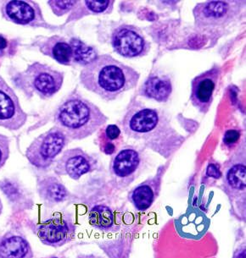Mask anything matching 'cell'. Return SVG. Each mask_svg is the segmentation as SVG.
I'll use <instances>...</instances> for the list:
<instances>
[{"instance_id":"obj_1","label":"cell","mask_w":246,"mask_h":258,"mask_svg":"<svg viewBox=\"0 0 246 258\" xmlns=\"http://www.w3.org/2000/svg\"><path fill=\"white\" fill-rule=\"evenodd\" d=\"M122 129L127 137L139 141L160 155L168 158L184 143V137L177 133L164 111L132 101L125 113Z\"/></svg>"},{"instance_id":"obj_2","label":"cell","mask_w":246,"mask_h":258,"mask_svg":"<svg viewBox=\"0 0 246 258\" xmlns=\"http://www.w3.org/2000/svg\"><path fill=\"white\" fill-rule=\"evenodd\" d=\"M140 75L109 54L98 56L82 69L81 84L106 101H113L136 87Z\"/></svg>"},{"instance_id":"obj_3","label":"cell","mask_w":246,"mask_h":258,"mask_svg":"<svg viewBox=\"0 0 246 258\" xmlns=\"http://www.w3.org/2000/svg\"><path fill=\"white\" fill-rule=\"evenodd\" d=\"M108 121L101 108L82 96H70L57 109L55 122L67 138L82 140L90 137Z\"/></svg>"},{"instance_id":"obj_4","label":"cell","mask_w":246,"mask_h":258,"mask_svg":"<svg viewBox=\"0 0 246 258\" xmlns=\"http://www.w3.org/2000/svg\"><path fill=\"white\" fill-rule=\"evenodd\" d=\"M223 191L228 196L236 219L245 220V142L243 141L226 162L222 172Z\"/></svg>"},{"instance_id":"obj_5","label":"cell","mask_w":246,"mask_h":258,"mask_svg":"<svg viewBox=\"0 0 246 258\" xmlns=\"http://www.w3.org/2000/svg\"><path fill=\"white\" fill-rule=\"evenodd\" d=\"M244 6V2L207 1L193 9L195 27L201 31L222 28L235 21Z\"/></svg>"},{"instance_id":"obj_6","label":"cell","mask_w":246,"mask_h":258,"mask_svg":"<svg viewBox=\"0 0 246 258\" xmlns=\"http://www.w3.org/2000/svg\"><path fill=\"white\" fill-rule=\"evenodd\" d=\"M143 151L133 146H125L111 163V175L118 188H125L134 181L145 167Z\"/></svg>"},{"instance_id":"obj_7","label":"cell","mask_w":246,"mask_h":258,"mask_svg":"<svg viewBox=\"0 0 246 258\" xmlns=\"http://www.w3.org/2000/svg\"><path fill=\"white\" fill-rule=\"evenodd\" d=\"M66 141V135L55 127L40 135L31 143L26 152V157L32 165L44 169L50 166L63 150Z\"/></svg>"},{"instance_id":"obj_8","label":"cell","mask_w":246,"mask_h":258,"mask_svg":"<svg viewBox=\"0 0 246 258\" xmlns=\"http://www.w3.org/2000/svg\"><path fill=\"white\" fill-rule=\"evenodd\" d=\"M25 82L30 89L42 98H50L61 90L64 74L42 63H32L24 73Z\"/></svg>"},{"instance_id":"obj_9","label":"cell","mask_w":246,"mask_h":258,"mask_svg":"<svg viewBox=\"0 0 246 258\" xmlns=\"http://www.w3.org/2000/svg\"><path fill=\"white\" fill-rule=\"evenodd\" d=\"M111 43L116 53L124 58L142 57L150 50V44L142 32L132 25L117 27L112 34Z\"/></svg>"},{"instance_id":"obj_10","label":"cell","mask_w":246,"mask_h":258,"mask_svg":"<svg viewBox=\"0 0 246 258\" xmlns=\"http://www.w3.org/2000/svg\"><path fill=\"white\" fill-rule=\"evenodd\" d=\"M221 69L215 66L193 78L191 82L190 101L201 113L210 110L219 86Z\"/></svg>"},{"instance_id":"obj_11","label":"cell","mask_w":246,"mask_h":258,"mask_svg":"<svg viewBox=\"0 0 246 258\" xmlns=\"http://www.w3.org/2000/svg\"><path fill=\"white\" fill-rule=\"evenodd\" d=\"M27 120V113L21 108L16 92L0 77V126L17 131Z\"/></svg>"},{"instance_id":"obj_12","label":"cell","mask_w":246,"mask_h":258,"mask_svg":"<svg viewBox=\"0 0 246 258\" xmlns=\"http://www.w3.org/2000/svg\"><path fill=\"white\" fill-rule=\"evenodd\" d=\"M75 229L72 219L60 214L40 224L37 234L44 245L60 247L73 240Z\"/></svg>"},{"instance_id":"obj_13","label":"cell","mask_w":246,"mask_h":258,"mask_svg":"<svg viewBox=\"0 0 246 258\" xmlns=\"http://www.w3.org/2000/svg\"><path fill=\"white\" fill-rule=\"evenodd\" d=\"M94 160L80 148L70 149L63 153L57 161L56 174L67 175L73 179H78L83 174L92 171Z\"/></svg>"},{"instance_id":"obj_14","label":"cell","mask_w":246,"mask_h":258,"mask_svg":"<svg viewBox=\"0 0 246 258\" xmlns=\"http://www.w3.org/2000/svg\"><path fill=\"white\" fill-rule=\"evenodd\" d=\"M6 20L23 26H38L43 22L42 12L37 3L32 1H8L2 6Z\"/></svg>"},{"instance_id":"obj_15","label":"cell","mask_w":246,"mask_h":258,"mask_svg":"<svg viewBox=\"0 0 246 258\" xmlns=\"http://www.w3.org/2000/svg\"><path fill=\"white\" fill-rule=\"evenodd\" d=\"M175 225L181 237L200 240L209 229L210 220L203 212L193 208L179 217L175 221Z\"/></svg>"},{"instance_id":"obj_16","label":"cell","mask_w":246,"mask_h":258,"mask_svg":"<svg viewBox=\"0 0 246 258\" xmlns=\"http://www.w3.org/2000/svg\"><path fill=\"white\" fill-rule=\"evenodd\" d=\"M162 175L158 174L138 184L128 195V200L138 211L143 212L151 208L159 197L162 188Z\"/></svg>"},{"instance_id":"obj_17","label":"cell","mask_w":246,"mask_h":258,"mask_svg":"<svg viewBox=\"0 0 246 258\" xmlns=\"http://www.w3.org/2000/svg\"><path fill=\"white\" fill-rule=\"evenodd\" d=\"M138 92L144 98L158 103H166L172 95V81L166 75H151L141 86Z\"/></svg>"},{"instance_id":"obj_18","label":"cell","mask_w":246,"mask_h":258,"mask_svg":"<svg viewBox=\"0 0 246 258\" xmlns=\"http://www.w3.org/2000/svg\"><path fill=\"white\" fill-rule=\"evenodd\" d=\"M40 51L64 66L74 64L73 50L70 42L58 36L47 38L40 43Z\"/></svg>"},{"instance_id":"obj_19","label":"cell","mask_w":246,"mask_h":258,"mask_svg":"<svg viewBox=\"0 0 246 258\" xmlns=\"http://www.w3.org/2000/svg\"><path fill=\"white\" fill-rule=\"evenodd\" d=\"M32 256V248L23 236L10 232L0 239V257L31 258Z\"/></svg>"},{"instance_id":"obj_20","label":"cell","mask_w":246,"mask_h":258,"mask_svg":"<svg viewBox=\"0 0 246 258\" xmlns=\"http://www.w3.org/2000/svg\"><path fill=\"white\" fill-rule=\"evenodd\" d=\"M37 188L40 197L48 203H61L67 198L66 187L54 177H47L41 179Z\"/></svg>"},{"instance_id":"obj_21","label":"cell","mask_w":246,"mask_h":258,"mask_svg":"<svg viewBox=\"0 0 246 258\" xmlns=\"http://www.w3.org/2000/svg\"><path fill=\"white\" fill-rule=\"evenodd\" d=\"M89 222L95 229L108 231L114 226V214L106 206H96L90 211Z\"/></svg>"},{"instance_id":"obj_22","label":"cell","mask_w":246,"mask_h":258,"mask_svg":"<svg viewBox=\"0 0 246 258\" xmlns=\"http://www.w3.org/2000/svg\"><path fill=\"white\" fill-rule=\"evenodd\" d=\"M121 137H122V132L119 127L115 124L107 125L100 137L101 151L107 155H111L116 153Z\"/></svg>"},{"instance_id":"obj_23","label":"cell","mask_w":246,"mask_h":258,"mask_svg":"<svg viewBox=\"0 0 246 258\" xmlns=\"http://www.w3.org/2000/svg\"><path fill=\"white\" fill-rule=\"evenodd\" d=\"M69 42L73 50L74 64L86 66L97 58L95 50L82 41L72 39Z\"/></svg>"},{"instance_id":"obj_24","label":"cell","mask_w":246,"mask_h":258,"mask_svg":"<svg viewBox=\"0 0 246 258\" xmlns=\"http://www.w3.org/2000/svg\"><path fill=\"white\" fill-rule=\"evenodd\" d=\"M86 11L93 14L111 13L114 1H84L81 3Z\"/></svg>"},{"instance_id":"obj_25","label":"cell","mask_w":246,"mask_h":258,"mask_svg":"<svg viewBox=\"0 0 246 258\" xmlns=\"http://www.w3.org/2000/svg\"><path fill=\"white\" fill-rule=\"evenodd\" d=\"M77 1H50L48 6H51V10L54 14L57 16H64L68 13L77 6Z\"/></svg>"},{"instance_id":"obj_26","label":"cell","mask_w":246,"mask_h":258,"mask_svg":"<svg viewBox=\"0 0 246 258\" xmlns=\"http://www.w3.org/2000/svg\"><path fill=\"white\" fill-rule=\"evenodd\" d=\"M10 157V140L8 137L0 134V169L3 168Z\"/></svg>"},{"instance_id":"obj_27","label":"cell","mask_w":246,"mask_h":258,"mask_svg":"<svg viewBox=\"0 0 246 258\" xmlns=\"http://www.w3.org/2000/svg\"><path fill=\"white\" fill-rule=\"evenodd\" d=\"M239 137H240V133L238 130H228L223 136L222 142L227 147H233L238 143Z\"/></svg>"},{"instance_id":"obj_28","label":"cell","mask_w":246,"mask_h":258,"mask_svg":"<svg viewBox=\"0 0 246 258\" xmlns=\"http://www.w3.org/2000/svg\"><path fill=\"white\" fill-rule=\"evenodd\" d=\"M207 175L208 177L214 178V179H220L222 177V171L220 170L218 164L209 163V165L207 166Z\"/></svg>"},{"instance_id":"obj_29","label":"cell","mask_w":246,"mask_h":258,"mask_svg":"<svg viewBox=\"0 0 246 258\" xmlns=\"http://www.w3.org/2000/svg\"><path fill=\"white\" fill-rule=\"evenodd\" d=\"M7 46V41L5 37L0 35V49H5Z\"/></svg>"},{"instance_id":"obj_30","label":"cell","mask_w":246,"mask_h":258,"mask_svg":"<svg viewBox=\"0 0 246 258\" xmlns=\"http://www.w3.org/2000/svg\"><path fill=\"white\" fill-rule=\"evenodd\" d=\"M2 211H3V204H2V202L0 199V214H2Z\"/></svg>"}]
</instances>
